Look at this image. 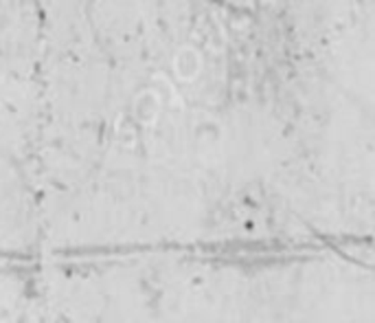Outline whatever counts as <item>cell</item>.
<instances>
[{"label": "cell", "instance_id": "cell-2", "mask_svg": "<svg viewBox=\"0 0 375 323\" xmlns=\"http://www.w3.org/2000/svg\"><path fill=\"white\" fill-rule=\"evenodd\" d=\"M134 112L143 124H152L160 112V99L154 93H143L134 101Z\"/></svg>", "mask_w": 375, "mask_h": 323}, {"label": "cell", "instance_id": "cell-1", "mask_svg": "<svg viewBox=\"0 0 375 323\" xmlns=\"http://www.w3.org/2000/svg\"><path fill=\"white\" fill-rule=\"evenodd\" d=\"M174 71H176L178 79L193 81L202 71V55L191 46L180 49L174 57Z\"/></svg>", "mask_w": 375, "mask_h": 323}]
</instances>
